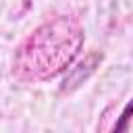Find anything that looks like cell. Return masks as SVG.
Returning a JSON list of instances; mask_svg holds the SVG:
<instances>
[{
	"label": "cell",
	"instance_id": "1",
	"mask_svg": "<svg viewBox=\"0 0 133 133\" xmlns=\"http://www.w3.org/2000/svg\"><path fill=\"white\" fill-rule=\"evenodd\" d=\"M83 33L71 19H54L33 31L19 48L15 71L29 79H48L60 73L79 52Z\"/></svg>",
	"mask_w": 133,
	"mask_h": 133
}]
</instances>
